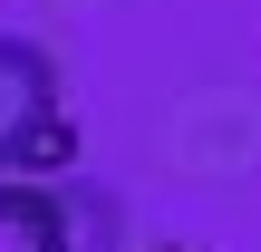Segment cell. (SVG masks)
Masks as SVG:
<instances>
[{
  "mask_svg": "<svg viewBox=\"0 0 261 252\" xmlns=\"http://www.w3.org/2000/svg\"><path fill=\"white\" fill-rule=\"evenodd\" d=\"M77 155H87V136H77L68 97H58V58L39 39H10L0 29V175L58 185Z\"/></svg>",
  "mask_w": 261,
  "mask_h": 252,
  "instance_id": "1",
  "label": "cell"
},
{
  "mask_svg": "<svg viewBox=\"0 0 261 252\" xmlns=\"http://www.w3.org/2000/svg\"><path fill=\"white\" fill-rule=\"evenodd\" d=\"M0 252H77L68 194H48L29 175H0Z\"/></svg>",
  "mask_w": 261,
  "mask_h": 252,
  "instance_id": "2",
  "label": "cell"
},
{
  "mask_svg": "<svg viewBox=\"0 0 261 252\" xmlns=\"http://www.w3.org/2000/svg\"><path fill=\"white\" fill-rule=\"evenodd\" d=\"M155 252H184V243H155Z\"/></svg>",
  "mask_w": 261,
  "mask_h": 252,
  "instance_id": "3",
  "label": "cell"
}]
</instances>
